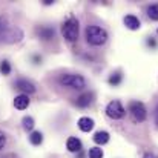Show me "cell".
<instances>
[{
  "mask_svg": "<svg viewBox=\"0 0 158 158\" xmlns=\"http://www.w3.org/2000/svg\"><path fill=\"white\" fill-rule=\"evenodd\" d=\"M22 124H23V129L25 131H32V127H34V118L32 117H23Z\"/></svg>",
  "mask_w": 158,
  "mask_h": 158,
  "instance_id": "cell-16",
  "label": "cell"
},
{
  "mask_svg": "<svg viewBox=\"0 0 158 158\" xmlns=\"http://www.w3.org/2000/svg\"><path fill=\"white\" fill-rule=\"evenodd\" d=\"M77 124H78V127H80L81 132H89V131L94 129V124H95V123H94V120L89 118V117H81Z\"/></svg>",
  "mask_w": 158,
  "mask_h": 158,
  "instance_id": "cell-8",
  "label": "cell"
},
{
  "mask_svg": "<svg viewBox=\"0 0 158 158\" xmlns=\"http://www.w3.org/2000/svg\"><path fill=\"white\" fill-rule=\"evenodd\" d=\"M129 112H131L134 121H137V123H143L146 120V117H148L146 107H144V105L141 102H131L129 103Z\"/></svg>",
  "mask_w": 158,
  "mask_h": 158,
  "instance_id": "cell-4",
  "label": "cell"
},
{
  "mask_svg": "<svg viewBox=\"0 0 158 158\" xmlns=\"http://www.w3.org/2000/svg\"><path fill=\"white\" fill-rule=\"evenodd\" d=\"M0 28H2V25H0Z\"/></svg>",
  "mask_w": 158,
  "mask_h": 158,
  "instance_id": "cell-24",
  "label": "cell"
},
{
  "mask_svg": "<svg viewBox=\"0 0 158 158\" xmlns=\"http://www.w3.org/2000/svg\"><path fill=\"white\" fill-rule=\"evenodd\" d=\"M143 158H157V155H155V154H152V152H146Z\"/></svg>",
  "mask_w": 158,
  "mask_h": 158,
  "instance_id": "cell-21",
  "label": "cell"
},
{
  "mask_svg": "<svg viewBox=\"0 0 158 158\" xmlns=\"http://www.w3.org/2000/svg\"><path fill=\"white\" fill-rule=\"evenodd\" d=\"M89 158H103V151L100 148L89 149Z\"/></svg>",
  "mask_w": 158,
  "mask_h": 158,
  "instance_id": "cell-18",
  "label": "cell"
},
{
  "mask_svg": "<svg viewBox=\"0 0 158 158\" xmlns=\"http://www.w3.org/2000/svg\"><path fill=\"white\" fill-rule=\"evenodd\" d=\"M124 114H126V110L118 100H114L106 106V115L112 120H120V118L124 117Z\"/></svg>",
  "mask_w": 158,
  "mask_h": 158,
  "instance_id": "cell-5",
  "label": "cell"
},
{
  "mask_svg": "<svg viewBox=\"0 0 158 158\" xmlns=\"http://www.w3.org/2000/svg\"><path fill=\"white\" fill-rule=\"evenodd\" d=\"M5 144H6V135L0 131V151L5 148Z\"/></svg>",
  "mask_w": 158,
  "mask_h": 158,
  "instance_id": "cell-20",
  "label": "cell"
},
{
  "mask_svg": "<svg viewBox=\"0 0 158 158\" xmlns=\"http://www.w3.org/2000/svg\"><path fill=\"white\" fill-rule=\"evenodd\" d=\"M92 140H94V143H97V144H106V143L109 141V134H107L106 131H98V132L94 134Z\"/></svg>",
  "mask_w": 158,
  "mask_h": 158,
  "instance_id": "cell-12",
  "label": "cell"
},
{
  "mask_svg": "<svg viewBox=\"0 0 158 158\" xmlns=\"http://www.w3.org/2000/svg\"><path fill=\"white\" fill-rule=\"evenodd\" d=\"M29 141H31V144H34V146L42 144V141H43V134H42V132H39V131L32 132V134L29 135Z\"/></svg>",
  "mask_w": 158,
  "mask_h": 158,
  "instance_id": "cell-14",
  "label": "cell"
},
{
  "mask_svg": "<svg viewBox=\"0 0 158 158\" xmlns=\"http://www.w3.org/2000/svg\"><path fill=\"white\" fill-rule=\"evenodd\" d=\"M155 123L158 124V106H157V109H155Z\"/></svg>",
  "mask_w": 158,
  "mask_h": 158,
  "instance_id": "cell-22",
  "label": "cell"
},
{
  "mask_svg": "<svg viewBox=\"0 0 158 158\" xmlns=\"http://www.w3.org/2000/svg\"><path fill=\"white\" fill-rule=\"evenodd\" d=\"M157 32H158V29H157Z\"/></svg>",
  "mask_w": 158,
  "mask_h": 158,
  "instance_id": "cell-25",
  "label": "cell"
},
{
  "mask_svg": "<svg viewBox=\"0 0 158 158\" xmlns=\"http://www.w3.org/2000/svg\"><path fill=\"white\" fill-rule=\"evenodd\" d=\"M58 81H60V85L69 86L72 89H83L86 86L85 78L81 75H78V74H64V75H61L58 78Z\"/></svg>",
  "mask_w": 158,
  "mask_h": 158,
  "instance_id": "cell-3",
  "label": "cell"
},
{
  "mask_svg": "<svg viewBox=\"0 0 158 158\" xmlns=\"http://www.w3.org/2000/svg\"><path fill=\"white\" fill-rule=\"evenodd\" d=\"M148 17L151 20H158V3H154L151 6H148Z\"/></svg>",
  "mask_w": 158,
  "mask_h": 158,
  "instance_id": "cell-15",
  "label": "cell"
},
{
  "mask_svg": "<svg viewBox=\"0 0 158 158\" xmlns=\"http://www.w3.org/2000/svg\"><path fill=\"white\" fill-rule=\"evenodd\" d=\"M14 106H15V109H19V110L26 109V107L29 106V98H28V95H26V94L17 95V97L14 98Z\"/></svg>",
  "mask_w": 158,
  "mask_h": 158,
  "instance_id": "cell-9",
  "label": "cell"
},
{
  "mask_svg": "<svg viewBox=\"0 0 158 158\" xmlns=\"http://www.w3.org/2000/svg\"><path fill=\"white\" fill-rule=\"evenodd\" d=\"M78 32H80V26H78V20L74 17H69L63 25H61V34L68 42H75L78 39Z\"/></svg>",
  "mask_w": 158,
  "mask_h": 158,
  "instance_id": "cell-2",
  "label": "cell"
},
{
  "mask_svg": "<svg viewBox=\"0 0 158 158\" xmlns=\"http://www.w3.org/2000/svg\"><path fill=\"white\" fill-rule=\"evenodd\" d=\"M85 34H86L88 43L92 45V46H102V45H105L106 40H107V32H106L103 28L97 26V25L86 26Z\"/></svg>",
  "mask_w": 158,
  "mask_h": 158,
  "instance_id": "cell-1",
  "label": "cell"
},
{
  "mask_svg": "<svg viewBox=\"0 0 158 158\" xmlns=\"http://www.w3.org/2000/svg\"><path fill=\"white\" fill-rule=\"evenodd\" d=\"M15 88L20 89L22 92H25L26 95L35 92V86H34V83H32V81H28V80H25V78L17 80V81H15Z\"/></svg>",
  "mask_w": 158,
  "mask_h": 158,
  "instance_id": "cell-6",
  "label": "cell"
},
{
  "mask_svg": "<svg viewBox=\"0 0 158 158\" xmlns=\"http://www.w3.org/2000/svg\"><path fill=\"white\" fill-rule=\"evenodd\" d=\"M148 45H151V46H155V42H154V40H148Z\"/></svg>",
  "mask_w": 158,
  "mask_h": 158,
  "instance_id": "cell-23",
  "label": "cell"
},
{
  "mask_svg": "<svg viewBox=\"0 0 158 158\" xmlns=\"http://www.w3.org/2000/svg\"><path fill=\"white\" fill-rule=\"evenodd\" d=\"M66 148L69 152H80L81 151V141L75 137H69L66 141Z\"/></svg>",
  "mask_w": 158,
  "mask_h": 158,
  "instance_id": "cell-10",
  "label": "cell"
},
{
  "mask_svg": "<svg viewBox=\"0 0 158 158\" xmlns=\"http://www.w3.org/2000/svg\"><path fill=\"white\" fill-rule=\"evenodd\" d=\"M123 22H124V26H126L127 29H131V31H137V29H140V26H141L140 19L135 17L134 14H127V15L123 19Z\"/></svg>",
  "mask_w": 158,
  "mask_h": 158,
  "instance_id": "cell-7",
  "label": "cell"
},
{
  "mask_svg": "<svg viewBox=\"0 0 158 158\" xmlns=\"http://www.w3.org/2000/svg\"><path fill=\"white\" fill-rule=\"evenodd\" d=\"M92 98H94V95H92L91 92L81 94V95L75 100V105L78 106V107H88V106L92 103Z\"/></svg>",
  "mask_w": 158,
  "mask_h": 158,
  "instance_id": "cell-11",
  "label": "cell"
},
{
  "mask_svg": "<svg viewBox=\"0 0 158 158\" xmlns=\"http://www.w3.org/2000/svg\"><path fill=\"white\" fill-rule=\"evenodd\" d=\"M37 34L40 35V39H43V40H49V39H52L54 37V29L52 28H45V26H42V28L37 29Z\"/></svg>",
  "mask_w": 158,
  "mask_h": 158,
  "instance_id": "cell-13",
  "label": "cell"
},
{
  "mask_svg": "<svg viewBox=\"0 0 158 158\" xmlns=\"http://www.w3.org/2000/svg\"><path fill=\"white\" fill-rule=\"evenodd\" d=\"M0 71H2L3 75H8V74L11 72V66H9V63H8L6 60H3V61L0 63Z\"/></svg>",
  "mask_w": 158,
  "mask_h": 158,
  "instance_id": "cell-19",
  "label": "cell"
},
{
  "mask_svg": "<svg viewBox=\"0 0 158 158\" xmlns=\"http://www.w3.org/2000/svg\"><path fill=\"white\" fill-rule=\"evenodd\" d=\"M121 74L120 72H114L110 77H109V85H112V86H117V85H120L121 83Z\"/></svg>",
  "mask_w": 158,
  "mask_h": 158,
  "instance_id": "cell-17",
  "label": "cell"
}]
</instances>
